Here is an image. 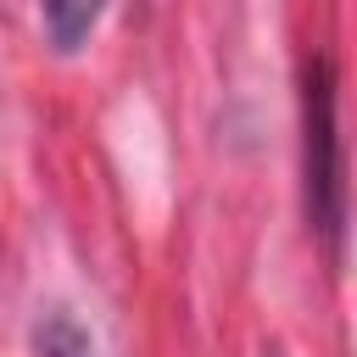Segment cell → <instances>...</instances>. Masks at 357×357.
<instances>
[{
	"label": "cell",
	"instance_id": "obj_2",
	"mask_svg": "<svg viewBox=\"0 0 357 357\" xmlns=\"http://www.w3.org/2000/svg\"><path fill=\"white\" fill-rule=\"evenodd\" d=\"M39 357H106V351L67 307H50L39 318Z\"/></svg>",
	"mask_w": 357,
	"mask_h": 357
},
{
	"label": "cell",
	"instance_id": "obj_3",
	"mask_svg": "<svg viewBox=\"0 0 357 357\" xmlns=\"http://www.w3.org/2000/svg\"><path fill=\"white\" fill-rule=\"evenodd\" d=\"M95 22H100V6H45V33L56 50H78Z\"/></svg>",
	"mask_w": 357,
	"mask_h": 357
},
{
	"label": "cell",
	"instance_id": "obj_1",
	"mask_svg": "<svg viewBox=\"0 0 357 357\" xmlns=\"http://www.w3.org/2000/svg\"><path fill=\"white\" fill-rule=\"evenodd\" d=\"M301 173H307V218L324 240L340 229V139H335V73L324 56L301 73Z\"/></svg>",
	"mask_w": 357,
	"mask_h": 357
}]
</instances>
